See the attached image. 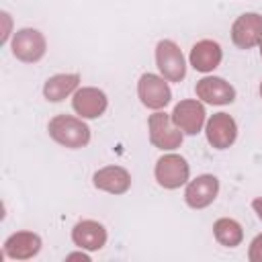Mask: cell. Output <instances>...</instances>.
I'll return each mask as SVG.
<instances>
[{
	"label": "cell",
	"mask_w": 262,
	"mask_h": 262,
	"mask_svg": "<svg viewBox=\"0 0 262 262\" xmlns=\"http://www.w3.org/2000/svg\"><path fill=\"white\" fill-rule=\"evenodd\" d=\"M47 131H49L53 141H57L59 145L72 147V149L84 147L90 141L88 125L82 119L72 117V115H57V117H53L49 121Z\"/></svg>",
	"instance_id": "cell-1"
},
{
	"label": "cell",
	"mask_w": 262,
	"mask_h": 262,
	"mask_svg": "<svg viewBox=\"0 0 262 262\" xmlns=\"http://www.w3.org/2000/svg\"><path fill=\"white\" fill-rule=\"evenodd\" d=\"M156 63L164 80L168 82H180L186 76V63L180 47L174 41H160L156 47Z\"/></svg>",
	"instance_id": "cell-2"
},
{
	"label": "cell",
	"mask_w": 262,
	"mask_h": 262,
	"mask_svg": "<svg viewBox=\"0 0 262 262\" xmlns=\"http://www.w3.org/2000/svg\"><path fill=\"white\" fill-rule=\"evenodd\" d=\"M149 127V141L158 149H176L182 143V131L174 125L172 115L154 113L147 121Z\"/></svg>",
	"instance_id": "cell-3"
},
{
	"label": "cell",
	"mask_w": 262,
	"mask_h": 262,
	"mask_svg": "<svg viewBox=\"0 0 262 262\" xmlns=\"http://www.w3.org/2000/svg\"><path fill=\"white\" fill-rule=\"evenodd\" d=\"M190 168L178 154H166L156 164V180L164 188H178L188 182Z\"/></svg>",
	"instance_id": "cell-4"
},
{
	"label": "cell",
	"mask_w": 262,
	"mask_h": 262,
	"mask_svg": "<svg viewBox=\"0 0 262 262\" xmlns=\"http://www.w3.org/2000/svg\"><path fill=\"white\" fill-rule=\"evenodd\" d=\"M231 41L239 49H252L262 43V16L258 12H246L237 16L231 27Z\"/></svg>",
	"instance_id": "cell-5"
},
{
	"label": "cell",
	"mask_w": 262,
	"mask_h": 262,
	"mask_svg": "<svg viewBox=\"0 0 262 262\" xmlns=\"http://www.w3.org/2000/svg\"><path fill=\"white\" fill-rule=\"evenodd\" d=\"M12 53L20 61L35 63L45 55V37L37 29H20L12 39Z\"/></svg>",
	"instance_id": "cell-6"
},
{
	"label": "cell",
	"mask_w": 262,
	"mask_h": 262,
	"mask_svg": "<svg viewBox=\"0 0 262 262\" xmlns=\"http://www.w3.org/2000/svg\"><path fill=\"white\" fill-rule=\"evenodd\" d=\"M137 94L141 98V102L147 106V108H162L170 102L172 98V92H170V86L168 82H164V78L156 76V74H143L139 78V84H137Z\"/></svg>",
	"instance_id": "cell-7"
},
{
	"label": "cell",
	"mask_w": 262,
	"mask_h": 262,
	"mask_svg": "<svg viewBox=\"0 0 262 262\" xmlns=\"http://www.w3.org/2000/svg\"><path fill=\"white\" fill-rule=\"evenodd\" d=\"M217 192H219V180L213 174H201L188 182L184 190V201L192 209H205L217 199Z\"/></svg>",
	"instance_id": "cell-8"
},
{
	"label": "cell",
	"mask_w": 262,
	"mask_h": 262,
	"mask_svg": "<svg viewBox=\"0 0 262 262\" xmlns=\"http://www.w3.org/2000/svg\"><path fill=\"white\" fill-rule=\"evenodd\" d=\"M174 125L188 135H196L205 125V108L196 100H180L172 111Z\"/></svg>",
	"instance_id": "cell-9"
},
{
	"label": "cell",
	"mask_w": 262,
	"mask_h": 262,
	"mask_svg": "<svg viewBox=\"0 0 262 262\" xmlns=\"http://www.w3.org/2000/svg\"><path fill=\"white\" fill-rule=\"evenodd\" d=\"M207 141L215 149H227L237 137V125L227 113H217L207 121Z\"/></svg>",
	"instance_id": "cell-10"
},
{
	"label": "cell",
	"mask_w": 262,
	"mask_h": 262,
	"mask_svg": "<svg viewBox=\"0 0 262 262\" xmlns=\"http://www.w3.org/2000/svg\"><path fill=\"white\" fill-rule=\"evenodd\" d=\"M196 96L209 104H229L235 98V90L229 82L217 76H207L196 82Z\"/></svg>",
	"instance_id": "cell-11"
},
{
	"label": "cell",
	"mask_w": 262,
	"mask_h": 262,
	"mask_svg": "<svg viewBox=\"0 0 262 262\" xmlns=\"http://www.w3.org/2000/svg\"><path fill=\"white\" fill-rule=\"evenodd\" d=\"M72 104L82 119H96L106 111V94L98 88H80L76 90Z\"/></svg>",
	"instance_id": "cell-12"
},
{
	"label": "cell",
	"mask_w": 262,
	"mask_h": 262,
	"mask_svg": "<svg viewBox=\"0 0 262 262\" xmlns=\"http://www.w3.org/2000/svg\"><path fill=\"white\" fill-rule=\"evenodd\" d=\"M92 180H94V186L96 188H100L104 192H111V194H123L131 186V176L121 166L100 168L98 172H94V178Z\"/></svg>",
	"instance_id": "cell-13"
},
{
	"label": "cell",
	"mask_w": 262,
	"mask_h": 262,
	"mask_svg": "<svg viewBox=\"0 0 262 262\" xmlns=\"http://www.w3.org/2000/svg\"><path fill=\"white\" fill-rule=\"evenodd\" d=\"M72 239L82 250H100L106 244V229L98 221L86 219L76 223L72 229Z\"/></svg>",
	"instance_id": "cell-14"
},
{
	"label": "cell",
	"mask_w": 262,
	"mask_h": 262,
	"mask_svg": "<svg viewBox=\"0 0 262 262\" xmlns=\"http://www.w3.org/2000/svg\"><path fill=\"white\" fill-rule=\"evenodd\" d=\"M221 47L217 41L211 39H203L199 43H194V47L190 49V66L196 72H213L219 63H221Z\"/></svg>",
	"instance_id": "cell-15"
},
{
	"label": "cell",
	"mask_w": 262,
	"mask_h": 262,
	"mask_svg": "<svg viewBox=\"0 0 262 262\" xmlns=\"http://www.w3.org/2000/svg\"><path fill=\"white\" fill-rule=\"evenodd\" d=\"M39 250H41V239H39V235L31 233V231L12 233L4 244V254L14 260H29Z\"/></svg>",
	"instance_id": "cell-16"
},
{
	"label": "cell",
	"mask_w": 262,
	"mask_h": 262,
	"mask_svg": "<svg viewBox=\"0 0 262 262\" xmlns=\"http://www.w3.org/2000/svg\"><path fill=\"white\" fill-rule=\"evenodd\" d=\"M78 82H80L78 74H57V76H51L45 82V86H43V94H45L47 100L59 102V100H63L68 94H72L78 88Z\"/></svg>",
	"instance_id": "cell-17"
},
{
	"label": "cell",
	"mask_w": 262,
	"mask_h": 262,
	"mask_svg": "<svg viewBox=\"0 0 262 262\" xmlns=\"http://www.w3.org/2000/svg\"><path fill=\"white\" fill-rule=\"evenodd\" d=\"M213 233H215V239L225 246V248H235L242 244L244 239V231H242V225L235 221V219H229V217H223V219H217L215 225H213Z\"/></svg>",
	"instance_id": "cell-18"
},
{
	"label": "cell",
	"mask_w": 262,
	"mask_h": 262,
	"mask_svg": "<svg viewBox=\"0 0 262 262\" xmlns=\"http://www.w3.org/2000/svg\"><path fill=\"white\" fill-rule=\"evenodd\" d=\"M248 256H250L252 262H262V233L252 239V244H250V254H248Z\"/></svg>",
	"instance_id": "cell-19"
},
{
	"label": "cell",
	"mask_w": 262,
	"mask_h": 262,
	"mask_svg": "<svg viewBox=\"0 0 262 262\" xmlns=\"http://www.w3.org/2000/svg\"><path fill=\"white\" fill-rule=\"evenodd\" d=\"M252 207H254V211H256L258 219L262 221V196H260V199H254V201H252Z\"/></svg>",
	"instance_id": "cell-20"
},
{
	"label": "cell",
	"mask_w": 262,
	"mask_h": 262,
	"mask_svg": "<svg viewBox=\"0 0 262 262\" xmlns=\"http://www.w3.org/2000/svg\"><path fill=\"white\" fill-rule=\"evenodd\" d=\"M84 260V262H88V256H84V254H72V256H68V260Z\"/></svg>",
	"instance_id": "cell-21"
},
{
	"label": "cell",
	"mask_w": 262,
	"mask_h": 262,
	"mask_svg": "<svg viewBox=\"0 0 262 262\" xmlns=\"http://www.w3.org/2000/svg\"><path fill=\"white\" fill-rule=\"evenodd\" d=\"M260 96H262V84H260Z\"/></svg>",
	"instance_id": "cell-22"
},
{
	"label": "cell",
	"mask_w": 262,
	"mask_h": 262,
	"mask_svg": "<svg viewBox=\"0 0 262 262\" xmlns=\"http://www.w3.org/2000/svg\"><path fill=\"white\" fill-rule=\"evenodd\" d=\"M260 55H262V43H260Z\"/></svg>",
	"instance_id": "cell-23"
}]
</instances>
